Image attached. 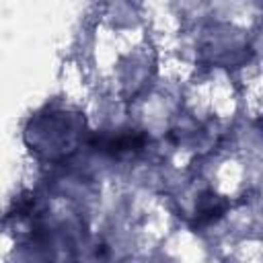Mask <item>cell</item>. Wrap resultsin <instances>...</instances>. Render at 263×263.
<instances>
[{"label":"cell","mask_w":263,"mask_h":263,"mask_svg":"<svg viewBox=\"0 0 263 263\" xmlns=\"http://www.w3.org/2000/svg\"><path fill=\"white\" fill-rule=\"evenodd\" d=\"M146 138L142 134H117V136H95L90 146L109 156H123L136 152L144 146Z\"/></svg>","instance_id":"cell-1"},{"label":"cell","mask_w":263,"mask_h":263,"mask_svg":"<svg viewBox=\"0 0 263 263\" xmlns=\"http://www.w3.org/2000/svg\"><path fill=\"white\" fill-rule=\"evenodd\" d=\"M226 210V201L218 195H203L199 199V205H197V222L199 224H210V222H216Z\"/></svg>","instance_id":"cell-2"}]
</instances>
